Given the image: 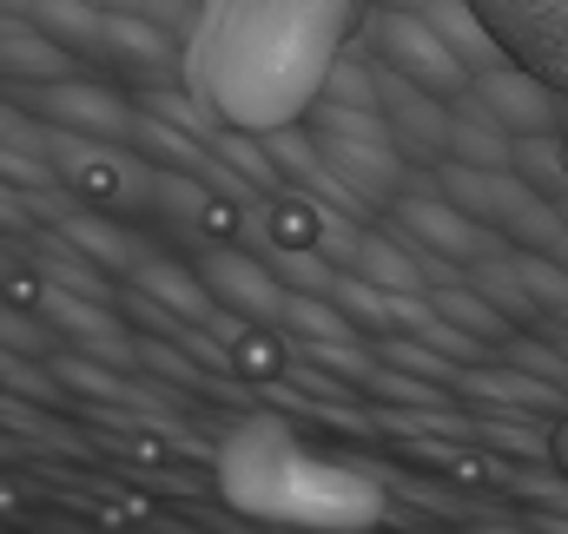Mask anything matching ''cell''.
<instances>
[{"label":"cell","mask_w":568,"mask_h":534,"mask_svg":"<svg viewBox=\"0 0 568 534\" xmlns=\"http://www.w3.org/2000/svg\"><path fill=\"white\" fill-rule=\"evenodd\" d=\"M351 7L357 0H205L192 80L225 120L284 133L331 80Z\"/></svg>","instance_id":"1"},{"label":"cell","mask_w":568,"mask_h":534,"mask_svg":"<svg viewBox=\"0 0 568 534\" xmlns=\"http://www.w3.org/2000/svg\"><path fill=\"white\" fill-rule=\"evenodd\" d=\"M469 93H476L483 113H496V126L509 138H556L568 126V106H562V93H556V80H542L523 60H503V66L476 73Z\"/></svg>","instance_id":"2"},{"label":"cell","mask_w":568,"mask_h":534,"mask_svg":"<svg viewBox=\"0 0 568 534\" xmlns=\"http://www.w3.org/2000/svg\"><path fill=\"white\" fill-rule=\"evenodd\" d=\"M377 47H384V60H390V73L397 80H410V86H424V93H449V100H463L469 86H476V73L449 53V40L429 27V13H384L377 20Z\"/></svg>","instance_id":"3"},{"label":"cell","mask_w":568,"mask_h":534,"mask_svg":"<svg viewBox=\"0 0 568 534\" xmlns=\"http://www.w3.org/2000/svg\"><path fill=\"white\" fill-rule=\"evenodd\" d=\"M469 7L496 27L509 53L523 47V66L568 86V0H469Z\"/></svg>","instance_id":"4"},{"label":"cell","mask_w":568,"mask_h":534,"mask_svg":"<svg viewBox=\"0 0 568 534\" xmlns=\"http://www.w3.org/2000/svg\"><path fill=\"white\" fill-rule=\"evenodd\" d=\"M40 113H53V120L73 126V133H100V138H120L126 126H133L126 106H120L113 93L80 86V80H53V86H40Z\"/></svg>","instance_id":"5"},{"label":"cell","mask_w":568,"mask_h":534,"mask_svg":"<svg viewBox=\"0 0 568 534\" xmlns=\"http://www.w3.org/2000/svg\"><path fill=\"white\" fill-rule=\"evenodd\" d=\"M0 66L7 73H20V80H73V60H67V47L60 40H47L27 13L13 20V27H0Z\"/></svg>","instance_id":"6"},{"label":"cell","mask_w":568,"mask_h":534,"mask_svg":"<svg viewBox=\"0 0 568 534\" xmlns=\"http://www.w3.org/2000/svg\"><path fill=\"white\" fill-rule=\"evenodd\" d=\"M404 225H410V238L436 245L443 258H476V251H483L469 212H456V205H443V198H404Z\"/></svg>","instance_id":"7"},{"label":"cell","mask_w":568,"mask_h":534,"mask_svg":"<svg viewBox=\"0 0 568 534\" xmlns=\"http://www.w3.org/2000/svg\"><path fill=\"white\" fill-rule=\"evenodd\" d=\"M205 277H212V290H219V297H232V304H239V310H252V317H284V304H291L278 284H272L258 265H245V258H212Z\"/></svg>","instance_id":"8"},{"label":"cell","mask_w":568,"mask_h":534,"mask_svg":"<svg viewBox=\"0 0 568 534\" xmlns=\"http://www.w3.org/2000/svg\"><path fill=\"white\" fill-rule=\"evenodd\" d=\"M351 265L364 284H377V290H390V297H404V290H417V265L404 258V251H390V245H377V238H364V245H351Z\"/></svg>","instance_id":"9"},{"label":"cell","mask_w":568,"mask_h":534,"mask_svg":"<svg viewBox=\"0 0 568 534\" xmlns=\"http://www.w3.org/2000/svg\"><path fill=\"white\" fill-rule=\"evenodd\" d=\"M436 317H463L476 337H503V310H489L483 297H463V290H443L436 297Z\"/></svg>","instance_id":"10"},{"label":"cell","mask_w":568,"mask_h":534,"mask_svg":"<svg viewBox=\"0 0 568 534\" xmlns=\"http://www.w3.org/2000/svg\"><path fill=\"white\" fill-rule=\"evenodd\" d=\"M384 7H397V13H429L436 0H384Z\"/></svg>","instance_id":"11"},{"label":"cell","mask_w":568,"mask_h":534,"mask_svg":"<svg viewBox=\"0 0 568 534\" xmlns=\"http://www.w3.org/2000/svg\"><path fill=\"white\" fill-rule=\"evenodd\" d=\"M0 138H27V126H20V120H7V106H0Z\"/></svg>","instance_id":"12"},{"label":"cell","mask_w":568,"mask_h":534,"mask_svg":"<svg viewBox=\"0 0 568 534\" xmlns=\"http://www.w3.org/2000/svg\"><path fill=\"white\" fill-rule=\"evenodd\" d=\"M562 225H568V198H562Z\"/></svg>","instance_id":"13"}]
</instances>
